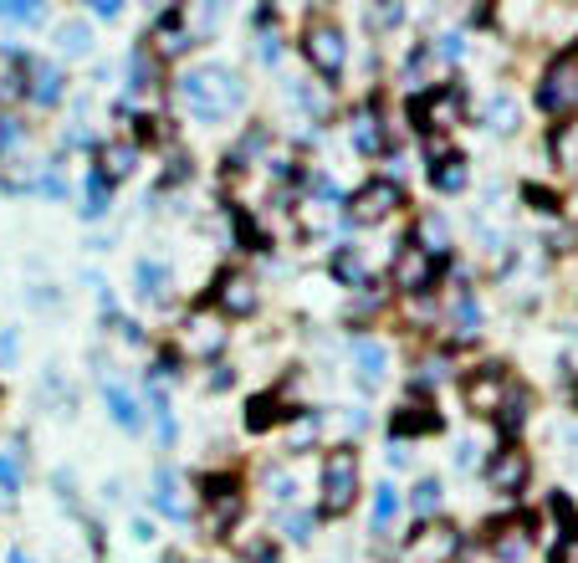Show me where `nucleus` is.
I'll use <instances>...</instances> for the list:
<instances>
[{
	"mask_svg": "<svg viewBox=\"0 0 578 563\" xmlns=\"http://www.w3.org/2000/svg\"><path fill=\"white\" fill-rule=\"evenodd\" d=\"M180 98L190 103V113L200 123H215V118H226V113L241 108V82L226 67H200V72L180 77Z\"/></svg>",
	"mask_w": 578,
	"mask_h": 563,
	"instance_id": "nucleus-1",
	"label": "nucleus"
},
{
	"mask_svg": "<svg viewBox=\"0 0 578 563\" xmlns=\"http://www.w3.org/2000/svg\"><path fill=\"white\" fill-rule=\"evenodd\" d=\"M538 108L553 118H573L578 113V52H558L538 82Z\"/></svg>",
	"mask_w": 578,
	"mask_h": 563,
	"instance_id": "nucleus-2",
	"label": "nucleus"
},
{
	"mask_svg": "<svg viewBox=\"0 0 578 563\" xmlns=\"http://www.w3.org/2000/svg\"><path fill=\"white\" fill-rule=\"evenodd\" d=\"M359 502V451L353 446H333L323 461V512H348Z\"/></svg>",
	"mask_w": 578,
	"mask_h": 563,
	"instance_id": "nucleus-3",
	"label": "nucleus"
},
{
	"mask_svg": "<svg viewBox=\"0 0 578 563\" xmlns=\"http://www.w3.org/2000/svg\"><path fill=\"white\" fill-rule=\"evenodd\" d=\"M302 57L307 62H313L323 77H338L343 72V62H348V41H343V31L333 26V21H313V26H307L302 31Z\"/></svg>",
	"mask_w": 578,
	"mask_h": 563,
	"instance_id": "nucleus-4",
	"label": "nucleus"
},
{
	"mask_svg": "<svg viewBox=\"0 0 578 563\" xmlns=\"http://www.w3.org/2000/svg\"><path fill=\"white\" fill-rule=\"evenodd\" d=\"M461 395H466V410H476V415H497V410L512 400V379H507L502 364H481V369L461 384Z\"/></svg>",
	"mask_w": 578,
	"mask_h": 563,
	"instance_id": "nucleus-5",
	"label": "nucleus"
},
{
	"mask_svg": "<svg viewBox=\"0 0 578 563\" xmlns=\"http://www.w3.org/2000/svg\"><path fill=\"white\" fill-rule=\"evenodd\" d=\"M241 512H246V492L236 476H215V482H205V523L210 533H231L241 523Z\"/></svg>",
	"mask_w": 578,
	"mask_h": 563,
	"instance_id": "nucleus-6",
	"label": "nucleus"
},
{
	"mask_svg": "<svg viewBox=\"0 0 578 563\" xmlns=\"http://www.w3.org/2000/svg\"><path fill=\"white\" fill-rule=\"evenodd\" d=\"M174 349L195 364H205L210 354L226 349V328H220V318H210V313H195V318L180 323V333H174Z\"/></svg>",
	"mask_w": 578,
	"mask_h": 563,
	"instance_id": "nucleus-7",
	"label": "nucleus"
},
{
	"mask_svg": "<svg viewBox=\"0 0 578 563\" xmlns=\"http://www.w3.org/2000/svg\"><path fill=\"white\" fill-rule=\"evenodd\" d=\"M435 272H440V262H435V256H430L415 236L399 246V256H394V287H405V292H430V287H435Z\"/></svg>",
	"mask_w": 578,
	"mask_h": 563,
	"instance_id": "nucleus-8",
	"label": "nucleus"
},
{
	"mask_svg": "<svg viewBox=\"0 0 578 563\" xmlns=\"http://www.w3.org/2000/svg\"><path fill=\"white\" fill-rule=\"evenodd\" d=\"M461 108H466V98H461L456 88H430L425 98L410 103V118H415L420 128H435V134H440V128H451V123L461 118Z\"/></svg>",
	"mask_w": 578,
	"mask_h": 563,
	"instance_id": "nucleus-9",
	"label": "nucleus"
},
{
	"mask_svg": "<svg viewBox=\"0 0 578 563\" xmlns=\"http://www.w3.org/2000/svg\"><path fill=\"white\" fill-rule=\"evenodd\" d=\"M399 205H405V190L394 180H369L359 195H353V215H359V221H384V215H394Z\"/></svg>",
	"mask_w": 578,
	"mask_h": 563,
	"instance_id": "nucleus-10",
	"label": "nucleus"
},
{
	"mask_svg": "<svg viewBox=\"0 0 578 563\" xmlns=\"http://www.w3.org/2000/svg\"><path fill=\"white\" fill-rule=\"evenodd\" d=\"M215 308L220 313H231V318H246L251 308H256V287H251V277L246 272H220L215 277Z\"/></svg>",
	"mask_w": 578,
	"mask_h": 563,
	"instance_id": "nucleus-11",
	"label": "nucleus"
},
{
	"mask_svg": "<svg viewBox=\"0 0 578 563\" xmlns=\"http://www.w3.org/2000/svg\"><path fill=\"white\" fill-rule=\"evenodd\" d=\"M527 451H517V446H502L497 456H492V492H502V497H517L522 487H527Z\"/></svg>",
	"mask_w": 578,
	"mask_h": 563,
	"instance_id": "nucleus-12",
	"label": "nucleus"
},
{
	"mask_svg": "<svg viewBox=\"0 0 578 563\" xmlns=\"http://www.w3.org/2000/svg\"><path fill=\"white\" fill-rule=\"evenodd\" d=\"M430 430H440V415L430 410V400H410L405 410L394 415V436H430Z\"/></svg>",
	"mask_w": 578,
	"mask_h": 563,
	"instance_id": "nucleus-13",
	"label": "nucleus"
},
{
	"mask_svg": "<svg viewBox=\"0 0 578 563\" xmlns=\"http://www.w3.org/2000/svg\"><path fill=\"white\" fill-rule=\"evenodd\" d=\"M353 364H359L364 384H379L384 364H389V349H384V343H374V338H359V343H353Z\"/></svg>",
	"mask_w": 578,
	"mask_h": 563,
	"instance_id": "nucleus-14",
	"label": "nucleus"
},
{
	"mask_svg": "<svg viewBox=\"0 0 578 563\" xmlns=\"http://www.w3.org/2000/svg\"><path fill=\"white\" fill-rule=\"evenodd\" d=\"M333 282H343V287H369V267H364L359 246H338V251H333Z\"/></svg>",
	"mask_w": 578,
	"mask_h": 563,
	"instance_id": "nucleus-15",
	"label": "nucleus"
},
{
	"mask_svg": "<svg viewBox=\"0 0 578 563\" xmlns=\"http://www.w3.org/2000/svg\"><path fill=\"white\" fill-rule=\"evenodd\" d=\"M292 410H282V400L277 395H256L251 405H246V430H272L277 420H287Z\"/></svg>",
	"mask_w": 578,
	"mask_h": 563,
	"instance_id": "nucleus-16",
	"label": "nucleus"
},
{
	"mask_svg": "<svg viewBox=\"0 0 578 563\" xmlns=\"http://www.w3.org/2000/svg\"><path fill=\"white\" fill-rule=\"evenodd\" d=\"M353 144H359V154H379V149H384V128H379L374 113L353 118Z\"/></svg>",
	"mask_w": 578,
	"mask_h": 563,
	"instance_id": "nucleus-17",
	"label": "nucleus"
},
{
	"mask_svg": "<svg viewBox=\"0 0 578 563\" xmlns=\"http://www.w3.org/2000/svg\"><path fill=\"white\" fill-rule=\"evenodd\" d=\"M98 159H103V180H123L139 154H133V144H103V154H98Z\"/></svg>",
	"mask_w": 578,
	"mask_h": 563,
	"instance_id": "nucleus-18",
	"label": "nucleus"
},
{
	"mask_svg": "<svg viewBox=\"0 0 578 563\" xmlns=\"http://www.w3.org/2000/svg\"><path fill=\"white\" fill-rule=\"evenodd\" d=\"M108 405H113V420H118V425H128V430H139V425H144V410H139V400H133V395H123L118 384L108 389Z\"/></svg>",
	"mask_w": 578,
	"mask_h": 563,
	"instance_id": "nucleus-19",
	"label": "nucleus"
},
{
	"mask_svg": "<svg viewBox=\"0 0 578 563\" xmlns=\"http://www.w3.org/2000/svg\"><path fill=\"white\" fill-rule=\"evenodd\" d=\"M435 185L446 190V195L466 190V164H461V154H451V159H440V164H435Z\"/></svg>",
	"mask_w": 578,
	"mask_h": 563,
	"instance_id": "nucleus-20",
	"label": "nucleus"
},
{
	"mask_svg": "<svg viewBox=\"0 0 578 563\" xmlns=\"http://www.w3.org/2000/svg\"><path fill=\"white\" fill-rule=\"evenodd\" d=\"M31 98H36V103H57V98H62V77H57V67H36V88H31Z\"/></svg>",
	"mask_w": 578,
	"mask_h": 563,
	"instance_id": "nucleus-21",
	"label": "nucleus"
},
{
	"mask_svg": "<svg viewBox=\"0 0 578 563\" xmlns=\"http://www.w3.org/2000/svg\"><path fill=\"white\" fill-rule=\"evenodd\" d=\"M164 282H169V277H164L159 262H139V292H144V297H164Z\"/></svg>",
	"mask_w": 578,
	"mask_h": 563,
	"instance_id": "nucleus-22",
	"label": "nucleus"
},
{
	"mask_svg": "<svg viewBox=\"0 0 578 563\" xmlns=\"http://www.w3.org/2000/svg\"><path fill=\"white\" fill-rule=\"evenodd\" d=\"M313 441H318V415L307 410V415H302V420L292 425V456H297V451H307Z\"/></svg>",
	"mask_w": 578,
	"mask_h": 563,
	"instance_id": "nucleus-23",
	"label": "nucleus"
},
{
	"mask_svg": "<svg viewBox=\"0 0 578 563\" xmlns=\"http://www.w3.org/2000/svg\"><path fill=\"white\" fill-rule=\"evenodd\" d=\"M410 507H415V517H430V512H440V482H420Z\"/></svg>",
	"mask_w": 578,
	"mask_h": 563,
	"instance_id": "nucleus-24",
	"label": "nucleus"
},
{
	"mask_svg": "<svg viewBox=\"0 0 578 563\" xmlns=\"http://www.w3.org/2000/svg\"><path fill=\"white\" fill-rule=\"evenodd\" d=\"M154 502H159L169 517H180V512H185V507H180V487H174V476H169V471H159V497H154Z\"/></svg>",
	"mask_w": 578,
	"mask_h": 563,
	"instance_id": "nucleus-25",
	"label": "nucleus"
},
{
	"mask_svg": "<svg viewBox=\"0 0 578 563\" xmlns=\"http://www.w3.org/2000/svg\"><path fill=\"white\" fill-rule=\"evenodd\" d=\"M394 512H399L394 487H379V497H374V528H389V523H394Z\"/></svg>",
	"mask_w": 578,
	"mask_h": 563,
	"instance_id": "nucleus-26",
	"label": "nucleus"
},
{
	"mask_svg": "<svg viewBox=\"0 0 578 563\" xmlns=\"http://www.w3.org/2000/svg\"><path fill=\"white\" fill-rule=\"evenodd\" d=\"M108 185H113V180H103V175L87 180V205H82L87 215H103V210H108Z\"/></svg>",
	"mask_w": 578,
	"mask_h": 563,
	"instance_id": "nucleus-27",
	"label": "nucleus"
},
{
	"mask_svg": "<svg viewBox=\"0 0 578 563\" xmlns=\"http://www.w3.org/2000/svg\"><path fill=\"white\" fill-rule=\"evenodd\" d=\"M522 420H527V395L512 389V400L502 405V430H522Z\"/></svg>",
	"mask_w": 578,
	"mask_h": 563,
	"instance_id": "nucleus-28",
	"label": "nucleus"
},
{
	"mask_svg": "<svg viewBox=\"0 0 578 563\" xmlns=\"http://www.w3.org/2000/svg\"><path fill=\"white\" fill-rule=\"evenodd\" d=\"M266 487H272V497L277 502H287V497H297V482L282 471V466H266Z\"/></svg>",
	"mask_w": 578,
	"mask_h": 563,
	"instance_id": "nucleus-29",
	"label": "nucleus"
},
{
	"mask_svg": "<svg viewBox=\"0 0 578 563\" xmlns=\"http://www.w3.org/2000/svg\"><path fill=\"white\" fill-rule=\"evenodd\" d=\"M553 154H558L563 164H578V123H568L563 134L553 139Z\"/></svg>",
	"mask_w": 578,
	"mask_h": 563,
	"instance_id": "nucleus-30",
	"label": "nucleus"
},
{
	"mask_svg": "<svg viewBox=\"0 0 578 563\" xmlns=\"http://www.w3.org/2000/svg\"><path fill=\"white\" fill-rule=\"evenodd\" d=\"M0 16H11V21H41L47 11H41V6H26V0H0Z\"/></svg>",
	"mask_w": 578,
	"mask_h": 563,
	"instance_id": "nucleus-31",
	"label": "nucleus"
},
{
	"mask_svg": "<svg viewBox=\"0 0 578 563\" xmlns=\"http://www.w3.org/2000/svg\"><path fill=\"white\" fill-rule=\"evenodd\" d=\"M21 139H26V134H21V123H16V118H0V154H16Z\"/></svg>",
	"mask_w": 578,
	"mask_h": 563,
	"instance_id": "nucleus-32",
	"label": "nucleus"
},
{
	"mask_svg": "<svg viewBox=\"0 0 578 563\" xmlns=\"http://www.w3.org/2000/svg\"><path fill=\"white\" fill-rule=\"evenodd\" d=\"M486 118H492V128H512V118H517L512 98H492V108H486Z\"/></svg>",
	"mask_w": 578,
	"mask_h": 563,
	"instance_id": "nucleus-33",
	"label": "nucleus"
},
{
	"mask_svg": "<svg viewBox=\"0 0 578 563\" xmlns=\"http://www.w3.org/2000/svg\"><path fill=\"white\" fill-rule=\"evenodd\" d=\"M0 492H6V497H16V492H21V466H16V461H6V456H0Z\"/></svg>",
	"mask_w": 578,
	"mask_h": 563,
	"instance_id": "nucleus-34",
	"label": "nucleus"
},
{
	"mask_svg": "<svg viewBox=\"0 0 578 563\" xmlns=\"http://www.w3.org/2000/svg\"><path fill=\"white\" fill-rule=\"evenodd\" d=\"M282 533L287 538H307V533H313V517H307V512H287L282 517Z\"/></svg>",
	"mask_w": 578,
	"mask_h": 563,
	"instance_id": "nucleus-35",
	"label": "nucleus"
},
{
	"mask_svg": "<svg viewBox=\"0 0 578 563\" xmlns=\"http://www.w3.org/2000/svg\"><path fill=\"white\" fill-rule=\"evenodd\" d=\"M62 47H67V52H82V47H87V31H82V21L62 26Z\"/></svg>",
	"mask_w": 578,
	"mask_h": 563,
	"instance_id": "nucleus-36",
	"label": "nucleus"
},
{
	"mask_svg": "<svg viewBox=\"0 0 578 563\" xmlns=\"http://www.w3.org/2000/svg\"><path fill=\"white\" fill-rule=\"evenodd\" d=\"M364 21H369V26H394V21H399V6H379V11H369Z\"/></svg>",
	"mask_w": 578,
	"mask_h": 563,
	"instance_id": "nucleus-37",
	"label": "nucleus"
},
{
	"mask_svg": "<svg viewBox=\"0 0 578 563\" xmlns=\"http://www.w3.org/2000/svg\"><path fill=\"white\" fill-rule=\"evenodd\" d=\"M527 200H532V205H538V210H553V195H548V190H538V185H532V190H527Z\"/></svg>",
	"mask_w": 578,
	"mask_h": 563,
	"instance_id": "nucleus-38",
	"label": "nucleus"
},
{
	"mask_svg": "<svg viewBox=\"0 0 578 563\" xmlns=\"http://www.w3.org/2000/svg\"><path fill=\"white\" fill-rule=\"evenodd\" d=\"M553 563H578V543H563V548L553 553Z\"/></svg>",
	"mask_w": 578,
	"mask_h": 563,
	"instance_id": "nucleus-39",
	"label": "nucleus"
},
{
	"mask_svg": "<svg viewBox=\"0 0 578 563\" xmlns=\"http://www.w3.org/2000/svg\"><path fill=\"white\" fill-rule=\"evenodd\" d=\"M164 563H185V558H164Z\"/></svg>",
	"mask_w": 578,
	"mask_h": 563,
	"instance_id": "nucleus-40",
	"label": "nucleus"
}]
</instances>
